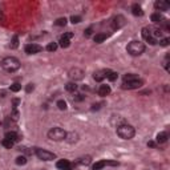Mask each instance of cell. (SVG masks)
Listing matches in <instances>:
<instances>
[{"instance_id":"6da1fadb","label":"cell","mask_w":170,"mask_h":170,"mask_svg":"<svg viewBox=\"0 0 170 170\" xmlns=\"http://www.w3.org/2000/svg\"><path fill=\"white\" fill-rule=\"evenodd\" d=\"M2 68L5 72H8V73H13V72H16L20 68V61L13 56L4 57L2 60Z\"/></svg>"},{"instance_id":"7a4b0ae2","label":"cell","mask_w":170,"mask_h":170,"mask_svg":"<svg viewBox=\"0 0 170 170\" xmlns=\"http://www.w3.org/2000/svg\"><path fill=\"white\" fill-rule=\"evenodd\" d=\"M117 134L121 137L122 140H132L136 134V130L132 125L129 124H122L117 126Z\"/></svg>"},{"instance_id":"3957f363","label":"cell","mask_w":170,"mask_h":170,"mask_svg":"<svg viewBox=\"0 0 170 170\" xmlns=\"http://www.w3.org/2000/svg\"><path fill=\"white\" fill-rule=\"evenodd\" d=\"M126 50H128V53L132 56H140L145 52V44L141 41H137V40L130 41L128 47H126Z\"/></svg>"},{"instance_id":"277c9868","label":"cell","mask_w":170,"mask_h":170,"mask_svg":"<svg viewBox=\"0 0 170 170\" xmlns=\"http://www.w3.org/2000/svg\"><path fill=\"white\" fill-rule=\"evenodd\" d=\"M65 137H67V132H65L64 129L59 128V126H56V128H52L48 132V138L52 140V141H56V142L64 141Z\"/></svg>"},{"instance_id":"5b68a950","label":"cell","mask_w":170,"mask_h":170,"mask_svg":"<svg viewBox=\"0 0 170 170\" xmlns=\"http://www.w3.org/2000/svg\"><path fill=\"white\" fill-rule=\"evenodd\" d=\"M36 155H37L39 160L41 161H52L56 158V154L55 153H50L48 150H44V149H36Z\"/></svg>"},{"instance_id":"8992f818","label":"cell","mask_w":170,"mask_h":170,"mask_svg":"<svg viewBox=\"0 0 170 170\" xmlns=\"http://www.w3.org/2000/svg\"><path fill=\"white\" fill-rule=\"evenodd\" d=\"M84 75H85V72L82 71L81 68H72V69L69 71V77L73 81L82 80V78H84Z\"/></svg>"},{"instance_id":"52a82bcc","label":"cell","mask_w":170,"mask_h":170,"mask_svg":"<svg viewBox=\"0 0 170 170\" xmlns=\"http://www.w3.org/2000/svg\"><path fill=\"white\" fill-rule=\"evenodd\" d=\"M105 166H118V162H116V161L102 160V161L96 162V164L92 166V169H93V170H101L102 168H105Z\"/></svg>"},{"instance_id":"ba28073f","label":"cell","mask_w":170,"mask_h":170,"mask_svg":"<svg viewBox=\"0 0 170 170\" xmlns=\"http://www.w3.org/2000/svg\"><path fill=\"white\" fill-rule=\"evenodd\" d=\"M25 53H28V55H36V53H40L43 50V47H40L39 44H35V43H32V44H27L25 45Z\"/></svg>"},{"instance_id":"9c48e42d","label":"cell","mask_w":170,"mask_h":170,"mask_svg":"<svg viewBox=\"0 0 170 170\" xmlns=\"http://www.w3.org/2000/svg\"><path fill=\"white\" fill-rule=\"evenodd\" d=\"M142 37L145 39V40L149 43V44L151 45H155L158 43V40H155V39L151 36L150 33V29H149V27H145V28H142Z\"/></svg>"},{"instance_id":"30bf717a","label":"cell","mask_w":170,"mask_h":170,"mask_svg":"<svg viewBox=\"0 0 170 170\" xmlns=\"http://www.w3.org/2000/svg\"><path fill=\"white\" fill-rule=\"evenodd\" d=\"M142 80L137 78L134 81H128V82H122V88L124 89H138L140 86H142Z\"/></svg>"},{"instance_id":"8fae6325","label":"cell","mask_w":170,"mask_h":170,"mask_svg":"<svg viewBox=\"0 0 170 170\" xmlns=\"http://www.w3.org/2000/svg\"><path fill=\"white\" fill-rule=\"evenodd\" d=\"M112 25H113L114 29H118V28L124 27V25H125V19H124V16H121V15L116 16L114 19H113V21H112Z\"/></svg>"},{"instance_id":"7c38bea8","label":"cell","mask_w":170,"mask_h":170,"mask_svg":"<svg viewBox=\"0 0 170 170\" xmlns=\"http://www.w3.org/2000/svg\"><path fill=\"white\" fill-rule=\"evenodd\" d=\"M154 7L157 11H168L169 9V3L168 2H164V0H158V2L154 3Z\"/></svg>"},{"instance_id":"4fadbf2b","label":"cell","mask_w":170,"mask_h":170,"mask_svg":"<svg viewBox=\"0 0 170 170\" xmlns=\"http://www.w3.org/2000/svg\"><path fill=\"white\" fill-rule=\"evenodd\" d=\"M151 21L155 23V24H161V23H166V19L161 15L160 12H155V13L151 15Z\"/></svg>"},{"instance_id":"5bb4252c","label":"cell","mask_w":170,"mask_h":170,"mask_svg":"<svg viewBox=\"0 0 170 170\" xmlns=\"http://www.w3.org/2000/svg\"><path fill=\"white\" fill-rule=\"evenodd\" d=\"M168 138H169L168 133H166V132H161V133H158V134H157V138H155V141H157V144H165L166 141H168Z\"/></svg>"},{"instance_id":"9a60e30c","label":"cell","mask_w":170,"mask_h":170,"mask_svg":"<svg viewBox=\"0 0 170 170\" xmlns=\"http://www.w3.org/2000/svg\"><path fill=\"white\" fill-rule=\"evenodd\" d=\"M109 93H110V86L109 85H101L99 88V95L100 96L105 97V96H109Z\"/></svg>"},{"instance_id":"2e32d148","label":"cell","mask_w":170,"mask_h":170,"mask_svg":"<svg viewBox=\"0 0 170 170\" xmlns=\"http://www.w3.org/2000/svg\"><path fill=\"white\" fill-rule=\"evenodd\" d=\"M105 77L109 81H116V80H117V77H118V75H117V72H113V71L106 69L105 71Z\"/></svg>"},{"instance_id":"e0dca14e","label":"cell","mask_w":170,"mask_h":170,"mask_svg":"<svg viewBox=\"0 0 170 170\" xmlns=\"http://www.w3.org/2000/svg\"><path fill=\"white\" fill-rule=\"evenodd\" d=\"M132 13L134 16H142L144 15V11H142V8H141V5H138V4H133L132 5Z\"/></svg>"},{"instance_id":"ac0fdd59","label":"cell","mask_w":170,"mask_h":170,"mask_svg":"<svg viewBox=\"0 0 170 170\" xmlns=\"http://www.w3.org/2000/svg\"><path fill=\"white\" fill-rule=\"evenodd\" d=\"M56 166H57V169L64 170L67 168H71V164H69V161H68V160H60V161H57Z\"/></svg>"},{"instance_id":"d6986e66","label":"cell","mask_w":170,"mask_h":170,"mask_svg":"<svg viewBox=\"0 0 170 170\" xmlns=\"http://www.w3.org/2000/svg\"><path fill=\"white\" fill-rule=\"evenodd\" d=\"M5 138L12 141V142H16V141L19 140V134H17L16 132H7L5 133Z\"/></svg>"},{"instance_id":"ffe728a7","label":"cell","mask_w":170,"mask_h":170,"mask_svg":"<svg viewBox=\"0 0 170 170\" xmlns=\"http://www.w3.org/2000/svg\"><path fill=\"white\" fill-rule=\"evenodd\" d=\"M78 140V136L76 133H67V137H65V141H68L69 144H75L76 141Z\"/></svg>"},{"instance_id":"44dd1931","label":"cell","mask_w":170,"mask_h":170,"mask_svg":"<svg viewBox=\"0 0 170 170\" xmlns=\"http://www.w3.org/2000/svg\"><path fill=\"white\" fill-rule=\"evenodd\" d=\"M93 78H95L96 81H102L105 77V71H97L95 72V75H93Z\"/></svg>"},{"instance_id":"7402d4cb","label":"cell","mask_w":170,"mask_h":170,"mask_svg":"<svg viewBox=\"0 0 170 170\" xmlns=\"http://www.w3.org/2000/svg\"><path fill=\"white\" fill-rule=\"evenodd\" d=\"M106 37H108L106 33H97V35L95 36V39H93V40H95L96 44H101L102 41L106 40Z\"/></svg>"},{"instance_id":"603a6c76","label":"cell","mask_w":170,"mask_h":170,"mask_svg":"<svg viewBox=\"0 0 170 170\" xmlns=\"http://www.w3.org/2000/svg\"><path fill=\"white\" fill-rule=\"evenodd\" d=\"M90 162H92V160H90V157L89 155H86V157H81V158H78V161H77V164L78 165H82V166H86V165H89Z\"/></svg>"},{"instance_id":"cb8c5ba5","label":"cell","mask_w":170,"mask_h":170,"mask_svg":"<svg viewBox=\"0 0 170 170\" xmlns=\"http://www.w3.org/2000/svg\"><path fill=\"white\" fill-rule=\"evenodd\" d=\"M138 78V76L134 75V73H128L124 76V82H128V81H134Z\"/></svg>"},{"instance_id":"d4e9b609","label":"cell","mask_w":170,"mask_h":170,"mask_svg":"<svg viewBox=\"0 0 170 170\" xmlns=\"http://www.w3.org/2000/svg\"><path fill=\"white\" fill-rule=\"evenodd\" d=\"M65 89H67L68 92L75 93L76 90H77V85H76V82H68V84L65 85Z\"/></svg>"},{"instance_id":"484cf974","label":"cell","mask_w":170,"mask_h":170,"mask_svg":"<svg viewBox=\"0 0 170 170\" xmlns=\"http://www.w3.org/2000/svg\"><path fill=\"white\" fill-rule=\"evenodd\" d=\"M60 47L61 48H68V47L71 45V40H68V39H65V37H63V36H61L60 37Z\"/></svg>"},{"instance_id":"4316f807","label":"cell","mask_w":170,"mask_h":170,"mask_svg":"<svg viewBox=\"0 0 170 170\" xmlns=\"http://www.w3.org/2000/svg\"><path fill=\"white\" fill-rule=\"evenodd\" d=\"M13 144L15 142H12V141H9V140H7V138H4L2 141V145L4 146V147H7V149H11V147L13 146Z\"/></svg>"},{"instance_id":"83f0119b","label":"cell","mask_w":170,"mask_h":170,"mask_svg":"<svg viewBox=\"0 0 170 170\" xmlns=\"http://www.w3.org/2000/svg\"><path fill=\"white\" fill-rule=\"evenodd\" d=\"M57 43H49L48 45H47V50H48V52H55V50L57 49Z\"/></svg>"},{"instance_id":"f1b7e54d","label":"cell","mask_w":170,"mask_h":170,"mask_svg":"<svg viewBox=\"0 0 170 170\" xmlns=\"http://www.w3.org/2000/svg\"><path fill=\"white\" fill-rule=\"evenodd\" d=\"M67 19H65V17H60V19H57L56 21H55V24L57 25V27H64L65 24H67Z\"/></svg>"},{"instance_id":"f546056e","label":"cell","mask_w":170,"mask_h":170,"mask_svg":"<svg viewBox=\"0 0 170 170\" xmlns=\"http://www.w3.org/2000/svg\"><path fill=\"white\" fill-rule=\"evenodd\" d=\"M16 164L17 165H25L27 164V158H25V155H19V157L16 158Z\"/></svg>"},{"instance_id":"4dcf8cb0","label":"cell","mask_w":170,"mask_h":170,"mask_svg":"<svg viewBox=\"0 0 170 170\" xmlns=\"http://www.w3.org/2000/svg\"><path fill=\"white\" fill-rule=\"evenodd\" d=\"M57 108H59L60 110H65L67 109V102H65L64 100H59L57 101Z\"/></svg>"},{"instance_id":"1f68e13d","label":"cell","mask_w":170,"mask_h":170,"mask_svg":"<svg viewBox=\"0 0 170 170\" xmlns=\"http://www.w3.org/2000/svg\"><path fill=\"white\" fill-rule=\"evenodd\" d=\"M20 89H21V85L19 82H15V84L11 85V90H12V92H19Z\"/></svg>"},{"instance_id":"d6a6232c","label":"cell","mask_w":170,"mask_h":170,"mask_svg":"<svg viewBox=\"0 0 170 170\" xmlns=\"http://www.w3.org/2000/svg\"><path fill=\"white\" fill-rule=\"evenodd\" d=\"M17 45H19V37H17V36H13L12 44H11V47H12V48H16Z\"/></svg>"},{"instance_id":"836d02e7","label":"cell","mask_w":170,"mask_h":170,"mask_svg":"<svg viewBox=\"0 0 170 170\" xmlns=\"http://www.w3.org/2000/svg\"><path fill=\"white\" fill-rule=\"evenodd\" d=\"M71 21H72L73 24H78V23L81 21V17H80V16H72V17H71Z\"/></svg>"},{"instance_id":"e575fe53","label":"cell","mask_w":170,"mask_h":170,"mask_svg":"<svg viewBox=\"0 0 170 170\" xmlns=\"http://www.w3.org/2000/svg\"><path fill=\"white\" fill-rule=\"evenodd\" d=\"M169 39L168 37H165V39H161V40H160V44L162 45V47H166V45H169Z\"/></svg>"},{"instance_id":"d590c367","label":"cell","mask_w":170,"mask_h":170,"mask_svg":"<svg viewBox=\"0 0 170 170\" xmlns=\"http://www.w3.org/2000/svg\"><path fill=\"white\" fill-rule=\"evenodd\" d=\"M33 89H35V85H33V84H28L27 88H25V92H27V93H31Z\"/></svg>"},{"instance_id":"8d00e7d4","label":"cell","mask_w":170,"mask_h":170,"mask_svg":"<svg viewBox=\"0 0 170 170\" xmlns=\"http://www.w3.org/2000/svg\"><path fill=\"white\" fill-rule=\"evenodd\" d=\"M73 36H75V35L72 33V32H67V33H64V35H63V37H65V39H68V40H71V39L73 37Z\"/></svg>"},{"instance_id":"74e56055","label":"cell","mask_w":170,"mask_h":170,"mask_svg":"<svg viewBox=\"0 0 170 170\" xmlns=\"http://www.w3.org/2000/svg\"><path fill=\"white\" fill-rule=\"evenodd\" d=\"M19 102H20V100L19 99H13L12 100V105H13V110H16V106L19 105Z\"/></svg>"},{"instance_id":"f35d334b","label":"cell","mask_w":170,"mask_h":170,"mask_svg":"<svg viewBox=\"0 0 170 170\" xmlns=\"http://www.w3.org/2000/svg\"><path fill=\"white\" fill-rule=\"evenodd\" d=\"M73 100H76V101H81V100H84V96H82V95H75Z\"/></svg>"},{"instance_id":"ab89813d","label":"cell","mask_w":170,"mask_h":170,"mask_svg":"<svg viewBox=\"0 0 170 170\" xmlns=\"http://www.w3.org/2000/svg\"><path fill=\"white\" fill-rule=\"evenodd\" d=\"M90 33H92V28H88V29H86L85 31V36H86V37H89V36H90Z\"/></svg>"},{"instance_id":"60d3db41","label":"cell","mask_w":170,"mask_h":170,"mask_svg":"<svg viewBox=\"0 0 170 170\" xmlns=\"http://www.w3.org/2000/svg\"><path fill=\"white\" fill-rule=\"evenodd\" d=\"M17 118H19V112L17 110H13V120H17Z\"/></svg>"},{"instance_id":"b9f144b4","label":"cell","mask_w":170,"mask_h":170,"mask_svg":"<svg viewBox=\"0 0 170 170\" xmlns=\"http://www.w3.org/2000/svg\"><path fill=\"white\" fill-rule=\"evenodd\" d=\"M147 146H150V147H155V142H154V141H149V142H147Z\"/></svg>"},{"instance_id":"7bdbcfd3","label":"cell","mask_w":170,"mask_h":170,"mask_svg":"<svg viewBox=\"0 0 170 170\" xmlns=\"http://www.w3.org/2000/svg\"><path fill=\"white\" fill-rule=\"evenodd\" d=\"M64 170H73V169H72V168H67V169H64Z\"/></svg>"}]
</instances>
